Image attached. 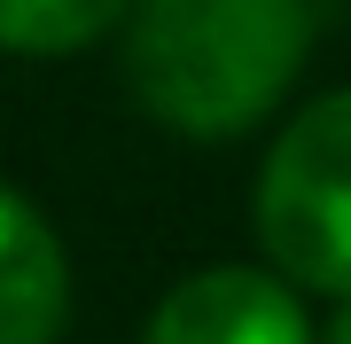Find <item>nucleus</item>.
<instances>
[{
  "label": "nucleus",
  "mask_w": 351,
  "mask_h": 344,
  "mask_svg": "<svg viewBox=\"0 0 351 344\" xmlns=\"http://www.w3.org/2000/svg\"><path fill=\"white\" fill-rule=\"evenodd\" d=\"M313 55L304 0H133L125 78L133 102L180 141L250 133Z\"/></svg>",
  "instance_id": "f257e3e1"
},
{
  "label": "nucleus",
  "mask_w": 351,
  "mask_h": 344,
  "mask_svg": "<svg viewBox=\"0 0 351 344\" xmlns=\"http://www.w3.org/2000/svg\"><path fill=\"white\" fill-rule=\"evenodd\" d=\"M258 242L281 282L313 297H351V87L304 102L265 149Z\"/></svg>",
  "instance_id": "f03ea898"
},
{
  "label": "nucleus",
  "mask_w": 351,
  "mask_h": 344,
  "mask_svg": "<svg viewBox=\"0 0 351 344\" xmlns=\"http://www.w3.org/2000/svg\"><path fill=\"white\" fill-rule=\"evenodd\" d=\"M141 344H313L297 282L265 266H203L156 297Z\"/></svg>",
  "instance_id": "7ed1b4c3"
},
{
  "label": "nucleus",
  "mask_w": 351,
  "mask_h": 344,
  "mask_svg": "<svg viewBox=\"0 0 351 344\" xmlns=\"http://www.w3.org/2000/svg\"><path fill=\"white\" fill-rule=\"evenodd\" d=\"M63 321H71L63 235L24 188L0 180V344H55Z\"/></svg>",
  "instance_id": "20e7f679"
},
{
  "label": "nucleus",
  "mask_w": 351,
  "mask_h": 344,
  "mask_svg": "<svg viewBox=\"0 0 351 344\" xmlns=\"http://www.w3.org/2000/svg\"><path fill=\"white\" fill-rule=\"evenodd\" d=\"M133 0H0V55H78L125 24Z\"/></svg>",
  "instance_id": "39448f33"
},
{
  "label": "nucleus",
  "mask_w": 351,
  "mask_h": 344,
  "mask_svg": "<svg viewBox=\"0 0 351 344\" xmlns=\"http://www.w3.org/2000/svg\"><path fill=\"white\" fill-rule=\"evenodd\" d=\"M336 306H343V313L328 321V329H313V344H351V297H336Z\"/></svg>",
  "instance_id": "423d86ee"
}]
</instances>
